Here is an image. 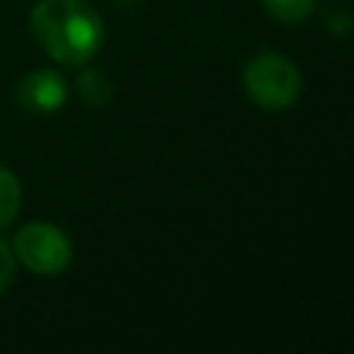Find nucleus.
<instances>
[{
  "mask_svg": "<svg viewBox=\"0 0 354 354\" xmlns=\"http://www.w3.org/2000/svg\"><path fill=\"white\" fill-rule=\"evenodd\" d=\"M28 22L36 44L64 66L88 64L105 41L102 17L88 0H39Z\"/></svg>",
  "mask_w": 354,
  "mask_h": 354,
  "instance_id": "nucleus-1",
  "label": "nucleus"
},
{
  "mask_svg": "<svg viewBox=\"0 0 354 354\" xmlns=\"http://www.w3.org/2000/svg\"><path fill=\"white\" fill-rule=\"evenodd\" d=\"M243 88L266 111L290 108L301 94V72L282 53H257L243 66Z\"/></svg>",
  "mask_w": 354,
  "mask_h": 354,
  "instance_id": "nucleus-2",
  "label": "nucleus"
},
{
  "mask_svg": "<svg viewBox=\"0 0 354 354\" xmlns=\"http://www.w3.org/2000/svg\"><path fill=\"white\" fill-rule=\"evenodd\" d=\"M14 257L33 274L53 277L66 271L72 263V241L66 232L50 221H28L14 232Z\"/></svg>",
  "mask_w": 354,
  "mask_h": 354,
  "instance_id": "nucleus-3",
  "label": "nucleus"
},
{
  "mask_svg": "<svg viewBox=\"0 0 354 354\" xmlns=\"http://www.w3.org/2000/svg\"><path fill=\"white\" fill-rule=\"evenodd\" d=\"M11 94H14L17 108L25 111V113H33V116L58 113L69 100L66 80L55 69H30V72H25L17 80Z\"/></svg>",
  "mask_w": 354,
  "mask_h": 354,
  "instance_id": "nucleus-4",
  "label": "nucleus"
},
{
  "mask_svg": "<svg viewBox=\"0 0 354 354\" xmlns=\"http://www.w3.org/2000/svg\"><path fill=\"white\" fill-rule=\"evenodd\" d=\"M77 94H80V100L86 105L97 108V105H105L113 97V83H111V77L105 72L88 66V69H83L77 75Z\"/></svg>",
  "mask_w": 354,
  "mask_h": 354,
  "instance_id": "nucleus-5",
  "label": "nucleus"
},
{
  "mask_svg": "<svg viewBox=\"0 0 354 354\" xmlns=\"http://www.w3.org/2000/svg\"><path fill=\"white\" fill-rule=\"evenodd\" d=\"M22 207V185L17 174L6 166H0V230H6Z\"/></svg>",
  "mask_w": 354,
  "mask_h": 354,
  "instance_id": "nucleus-6",
  "label": "nucleus"
},
{
  "mask_svg": "<svg viewBox=\"0 0 354 354\" xmlns=\"http://www.w3.org/2000/svg\"><path fill=\"white\" fill-rule=\"evenodd\" d=\"M266 14H271L277 22H288L296 25L301 19H307L315 8V0H260Z\"/></svg>",
  "mask_w": 354,
  "mask_h": 354,
  "instance_id": "nucleus-7",
  "label": "nucleus"
},
{
  "mask_svg": "<svg viewBox=\"0 0 354 354\" xmlns=\"http://www.w3.org/2000/svg\"><path fill=\"white\" fill-rule=\"evenodd\" d=\"M14 274H17V257H14V249L0 238V296L11 288Z\"/></svg>",
  "mask_w": 354,
  "mask_h": 354,
  "instance_id": "nucleus-8",
  "label": "nucleus"
},
{
  "mask_svg": "<svg viewBox=\"0 0 354 354\" xmlns=\"http://www.w3.org/2000/svg\"><path fill=\"white\" fill-rule=\"evenodd\" d=\"M326 19H335V30H337V33H343V30L348 28V14H340V17H337V14H332V11H329V17H326Z\"/></svg>",
  "mask_w": 354,
  "mask_h": 354,
  "instance_id": "nucleus-9",
  "label": "nucleus"
},
{
  "mask_svg": "<svg viewBox=\"0 0 354 354\" xmlns=\"http://www.w3.org/2000/svg\"><path fill=\"white\" fill-rule=\"evenodd\" d=\"M116 8H133V6H138L141 0H111Z\"/></svg>",
  "mask_w": 354,
  "mask_h": 354,
  "instance_id": "nucleus-10",
  "label": "nucleus"
}]
</instances>
